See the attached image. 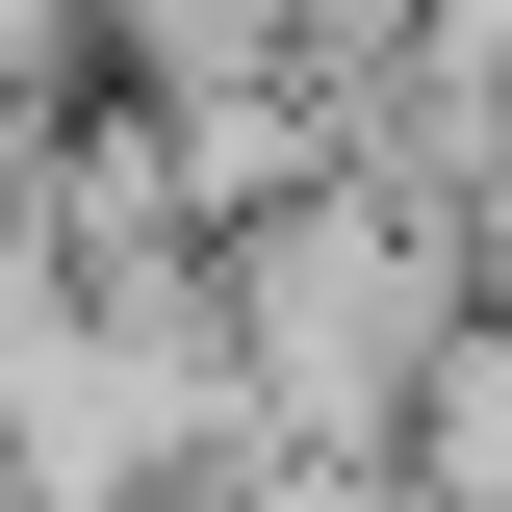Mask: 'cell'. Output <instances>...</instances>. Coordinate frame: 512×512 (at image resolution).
I'll return each mask as SVG.
<instances>
[{
	"instance_id": "4",
	"label": "cell",
	"mask_w": 512,
	"mask_h": 512,
	"mask_svg": "<svg viewBox=\"0 0 512 512\" xmlns=\"http://www.w3.org/2000/svg\"><path fill=\"white\" fill-rule=\"evenodd\" d=\"M410 26H436V0H282V77H333V103H359V77L410 52Z\"/></svg>"
},
{
	"instance_id": "3",
	"label": "cell",
	"mask_w": 512,
	"mask_h": 512,
	"mask_svg": "<svg viewBox=\"0 0 512 512\" xmlns=\"http://www.w3.org/2000/svg\"><path fill=\"white\" fill-rule=\"evenodd\" d=\"M103 103V0H0V128H77Z\"/></svg>"
},
{
	"instance_id": "2",
	"label": "cell",
	"mask_w": 512,
	"mask_h": 512,
	"mask_svg": "<svg viewBox=\"0 0 512 512\" xmlns=\"http://www.w3.org/2000/svg\"><path fill=\"white\" fill-rule=\"evenodd\" d=\"M384 487H410V512H512V308L436 333V384L384 410Z\"/></svg>"
},
{
	"instance_id": "1",
	"label": "cell",
	"mask_w": 512,
	"mask_h": 512,
	"mask_svg": "<svg viewBox=\"0 0 512 512\" xmlns=\"http://www.w3.org/2000/svg\"><path fill=\"white\" fill-rule=\"evenodd\" d=\"M461 308H487L461 231L384 205V180H308V205H256V231H205V359H231L256 461H384V410L436 384Z\"/></svg>"
},
{
	"instance_id": "5",
	"label": "cell",
	"mask_w": 512,
	"mask_h": 512,
	"mask_svg": "<svg viewBox=\"0 0 512 512\" xmlns=\"http://www.w3.org/2000/svg\"><path fill=\"white\" fill-rule=\"evenodd\" d=\"M461 282H487V308H512V180H487V205H461Z\"/></svg>"
}]
</instances>
